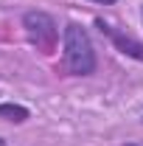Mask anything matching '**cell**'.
Segmentation results:
<instances>
[{
    "label": "cell",
    "instance_id": "obj_1",
    "mask_svg": "<svg viewBox=\"0 0 143 146\" xmlns=\"http://www.w3.org/2000/svg\"><path fill=\"white\" fill-rule=\"evenodd\" d=\"M62 59H65V70L79 79H87L98 70V54L93 36L76 20H68L62 28Z\"/></svg>",
    "mask_w": 143,
    "mask_h": 146
},
{
    "label": "cell",
    "instance_id": "obj_2",
    "mask_svg": "<svg viewBox=\"0 0 143 146\" xmlns=\"http://www.w3.org/2000/svg\"><path fill=\"white\" fill-rule=\"evenodd\" d=\"M20 25L25 31V39L34 45L39 54L51 56L59 45V23L51 11H42V9H28L23 11Z\"/></svg>",
    "mask_w": 143,
    "mask_h": 146
},
{
    "label": "cell",
    "instance_id": "obj_3",
    "mask_svg": "<svg viewBox=\"0 0 143 146\" xmlns=\"http://www.w3.org/2000/svg\"><path fill=\"white\" fill-rule=\"evenodd\" d=\"M93 25L98 28V34H101V36H107L109 42H112V48H115L118 54L129 56V59H135V62H143V42H140V39H135L132 34L115 28V25L107 23L104 17H95V20H93Z\"/></svg>",
    "mask_w": 143,
    "mask_h": 146
},
{
    "label": "cell",
    "instance_id": "obj_4",
    "mask_svg": "<svg viewBox=\"0 0 143 146\" xmlns=\"http://www.w3.org/2000/svg\"><path fill=\"white\" fill-rule=\"evenodd\" d=\"M31 118V110L25 104L17 101H0V121H9V124H25Z\"/></svg>",
    "mask_w": 143,
    "mask_h": 146
},
{
    "label": "cell",
    "instance_id": "obj_5",
    "mask_svg": "<svg viewBox=\"0 0 143 146\" xmlns=\"http://www.w3.org/2000/svg\"><path fill=\"white\" fill-rule=\"evenodd\" d=\"M90 3H98V6H115L118 0H90Z\"/></svg>",
    "mask_w": 143,
    "mask_h": 146
},
{
    "label": "cell",
    "instance_id": "obj_6",
    "mask_svg": "<svg viewBox=\"0 0 143 146\" xmlns=\"http://www.w3.org/2000/svg\"><path fill=\"white\" fill-rule=\"evenodd\" d=\"M121 146H143V143H135V141H126V143H121Z\"/></svg>",
    "mask_w": 143,
    "mask_h": 146
},
{
    "label": "cell",
    "instance_id": "obj_7",
    "mask_svg": "<svg viewBox=\"0 0 143 146\" xmlns=\"http://www.w3.org/2000/svg\"><path fill=\"white\" fill-rule=\"evenodd\" d=\"M0 146H6V138H0Z\"/></svg>",
    "mask_w": 143,
    "mask_h": 146
},
{
    "label": "cell",
    "instance_id": "obj_8",
    "mask_svg": "<svg viewBox=\"0 0 143 146\" xmlns=\"http://www.w3.org/2000/svg\"><path fill=\"white\" fill-rule=\"evenodd\" d=\"M140 23H143V6H140Z\"/></svg>",
    "mask_w": 143,
    "mask_h": 146
},
{
    "label": "cell",
    "instance_id": "obj_9",
    "mask_svg": "<svg viewBox=\"0 0 143 146\" xmlns=\"http://www.w3.org/2000/svg\"><path fill=\"white\" fill-rule=\"evenodd\" d=\"M0 96H3V93H0Z\"/></svg>",
    "mask_w": 143,
    "mask_h": 146
},
{
    "label": "cell",
    "instance_id": "obj_10",
    "mask_svg": "<svg viewBox=\"0 0 143 146\" xmlns=\"http://www.w3.org/2000/svg\"><path fill=\"white\" fill-rule=\"evenodd\" d=\"M140 121H143V118H140Z\"/></svg>",
    "mask_w": 143,
    "mask_h": 146
}]
</instances>
